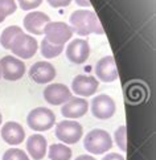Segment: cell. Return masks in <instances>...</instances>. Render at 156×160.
Here are the masks:
<instances>
[{
  "label": "cell",
  "instance_id": "7a4b0ae2",
  "mask_svg": "<svg viewBox=\"0 0 156 160\" xmlns=\"http://www.w3.org/2000/svg\"><path fill=\"white\" fill-rule=\"evenodd\" d=\"M83 147L86 151L93 155H102L108 150H111L113 139L107 131L95 128L86 134L83 139Z\"/></svg>",
  "mask_w": 156,
  "mask_h": 160
},
{
  "label": "cell",
  "instance_id": "7c38bea8",
  "mask_svg": "<svg viewBox=\"0 0 156 160\" xmlns=\"http://www.w3.org/2000/svg\"><path fill=\"white\" fill-rule=\"evenodd\" d=\"M89 111V102L86 98H81V97H72L68 102L62 105L61 107V114L63 118L68 119H78L86 115V112Z\"/></svg>",
  "mask_w": 156,
  "mask_h": 160
},
{
  "label": "cell",
  "instance_id": "6da1fadb",
  "mask_svg": "<svg viewBox=\"0 0 156 160\" xmlns=\"http://www.w3.org/2000/svg\"><path fill=\"white\" fill-rule=\"evenodd\" d=\"M69 22L72 24V29L79 36H89L91 33L103 35V28L99 22V19L93 11L78 9L70 15Z\"/></svg>",
  "mask_w": 156,
  "mask_h": 160
},
{
  "label": "cell",
  "instance_id": "30bf717a",
  "mask_svg": "<svg viewBox=\"0 0 156 160\" xmlns=\"http://www.w3.org/2000/svg\"><path fill=\"white\" fill-rule=\"evenodd\" d=\"M43 95L49 105L60 106L72 98V91L63 83H50L44 89Z\"/></svg>",
  "mask_w": 156,
  "mask_h": 160
},
{
  "label": "cell",
  "instance_id": "3957f363",
  "mask_svg": "<svg viewBox=\"0 0 156 160\" xmlns=\"http://www.w3.org/2000/svg\"><path fill=\"white\" fill-rule=\"evenodd\" d=\"M28 126L38 132L48 131L54 126L56 123V115L54 112L47 107H36L29 111L27 117Z\"/></svg>",
  "mask_w": 156,
  "mask_h": 160
},
{
  "label": "cell",
  "instance_id": "d4e9b609",
  "mask_svg": "<svg viewBox=\"0 0 156 160\" xmlns=\"http://www.w3.org/2000/svg\"><path fill=\"white\" fill-rule=\"evenodd\" d=\"M23 11H32L41 5L43 0H17Z\"/></svg>",
  "mask_w": 156,
  "mask_h": 160
},
{
  "label": "cell",
  "instance_id": "4fadbf2b",
  "mask_svg": "<svg viewBox=\"0 0 156 160\" xmlns=\"http://www.w3.org/2000/svg\"><path fill=\"white\" fill-rule=\"evenodd\" d=\"M99 88V82L97 81L94 76H76L72 81V90L76 95L79 97H91L97 93Z\"/></svg>",
  "mask_w": 156,
  "mask_h": 160
},
{
  "label": "cell",
  "instance_id": "d6986e66",
  "mask_svg": "<svg viewBox=\"0 0 156 160\" xmlns=\"http://www.w3.org/2000/svg\"><path fill=\"white\" fill-rule=\"evenodd\" d=\"M48 156L50 160H70L72 150L66 144L56 143L48 148Z\"/></svg>",
  "mask_w": 156,
  "mask_h": 160
},
{
  "label": "cell",
  "instance_id": "52a82bcc",
  "mask_svg": "<svg viewBox=\"0 0 156 160\" xmlns=\"http://www.w3.org/2000/svg\"><path fill=\"white\" fill-rule=\"evenodd\" d=\"M25 64L13 56H5L0 60V73L7 81H17L25 74Z\"/></svg>",
  "mask_w": 156,
  "mask_h": 160
},
{
  "label": "cell",
  "instance_id": "8992f818",
  "mask_svg": "<svg viewBox=\"0 0 156 160\" xmlns=\"http://www.w3.org/2000/svg\"><path fill=\"white\" fill-rule=\"evenodd\" d=\"M44 33H45L44 38L47 41H49L50 44L62 45L63 47V44L72 38L73 29L70 28V25H68L62 21H54V22L49 21L44 28Z\"/></svg>",
  "mask_w": 156,
  "mask_h": 160
},
{
  "label": "cell",
  "instance_id": "277c9868",
  "mask_svg": "<svg viewBox=\"0 0 156 160\" xmlns=\"http://www.w3.org/2000/svg\"><path fill=\"white\" fill-rule=\"evenodd\" d=\"M83 135V128L77 121L66 119L56 126V136L65 144H76Z\"/></svg>",
  "mask_w": 156,
  "mask_h": 160
},
{
  "label": "cell",
  "instance_id": "4316f807",
  "mask_svg": "<svg viewBox=\"0 0 156 160\" xmlns=\"http://www.w3.org/2000/svg\"><path fill=\"white\" fill-rule=\"evenodd\" d=\"M102 160H124V158L119 153H115V152H111V153H107L106 156H103Z\"/></svg>",
  "mask_w": 156,
  "mask_h": 160
},
{
  "label": "cell",
  "instance_id": "cb8c5ba5",
  "mask_svg": "<svg viewBox=\"0 0 156 160\" xmlns=\"http://www.w3.org/2000/svg\"><path fill=\"white\" fill-rule=\"evenodd\" d=\"M3 160H29V158L20 148H11L4 152Z\"/></svg>",
  "mask_w": 156,
  "mask_h": 160
},
{
  "label": "cell",
  "instance_id": "5bb4252c",
  "mask_svg": "<svg viewBox=\"0 0 156 160\" xmlns=\"http://www.w3.org/2000/svg\"><path fill=\"white\" fill-rule=\"evenodd\" d=\"M95 76L103 82H114L118 79V70L113 56H105L97 62Z\"/></svg>",
  "mask_w": 156,
  "mask_h": 160
},
{
  "label": "cell",
  "instance_id": "f1b7e54d",
  "mask_svg": "<svg viewBox=\"0 0 156 160\" xmlns=\"http://www.w3.org/2000/svg\"><path fill=\"white\" fill-rule=\"evenodd\" d=\"M76 160H95V159L90 155H79L78 158H76Z\"/></svg>",
  "mask_w": 156,
  "mask_h": 160
},
{
  "label": "cell",
  "instance_id": "603a6c76",
  "mask_svg": "<svg viewBox=\"0 0 156 160\" xmlns=\"http://www.w3.org/2000/svg\"><path fill=\"white\" fill-rule=\"evenodd\" d=\"M17 5L15 0H0V16L5 19L7 16H11L16 12Z\"/></svg>",
  "mask_w": 156,
  "mask_h": 160
},
{
  "label": "cell",
  "instance_id": "2e32d148",
  "mask_svg": "<svg viewBox=\"0 0 156 160\" xmlns=\"http://www.w3.org/2000/svg\"><path fill=\"white\" fill-rule=\"evenodd\" d=\"M2 139L11 146H17L25 139V131L17 122H7L2 127Z\"/></svg>",
  "mask_w": 156,
  "mask_h": 160
},
{
  "label": "cell",
  "instance_id": "f546056e",
  "mask_svg": "<svg viewBox=\"0 0 156 160\" xmlns=\"http://www.w3.org/2000/svg\"><path fill=\"white\" fill-rule=\"evenodd\" d=\"M2 122H3V115H2V112H0V126H2Z\"/></svg>",
  "mask_w": 156,
  "mask_h": 160
},
{
  "label": "cell",
  "instance_id": "e0dca14e",
  "mask_svg": "<svg viewBox=\"0 0 156 160\" xmlns=\"http://www.w3.org/2000/svg\"><path fill=\"white\" fill-rule=\"evenodd\" d=\"M27 151L33 160H41L48 152V142L40 134L31 135L27 140Z\"/></svg>",
  "mask_w": 156,
  "mask_h": 160
},
{
  "label": "cell",
  "instance_id": "1f68e13d",
  "mask_svg": "<svg viewBox=\"0 0 156 160\" xmlns=\"http://www.w3.org/2000/svg\"><path fill=\"white\" fill-rule=\"evenodd\" d=\"M0 77H2V73H0Z\"/></svg>",
  "mask_w": 156,
  "mask_h": 160
},
{
  "label": "cell",
  "instance_id": "5b68a950",
  "mask_svg": "<svg viewBox=\"0 0 156 160\" xmlns=\"http://www.w3.org/2000/svg\"><path fill=\"white\" fill-rule=\"evenodd\" d=\"M37 49L38 42L36 38L31 35H27V33H20L13 40L9 50L21 60H29L36 54Z\"/></svg>",
  "mask_w": 156,
  "mask_h": 160
},
{
  "label": "cell",
  "instance_id": "83f0119b",
  "mask_svg": "<svg viewBox=\"0 0 156 160\" xmlns=\"http://www.w3.org/2000/svg\"><path fill=\"white\" fill-rule=\"evenodd\" d=\"M76 3L81 7H91V3L89 0H76Z\"/></svg>",
  "mask_w": 156,
  "mask_h": 160
},
{
  "label": "cell",
  "instance_id": "484cf974",
  "mask_svg": "<svg viewBox=\"0 0 156 160\" xmlns=\"http://www.w3.org/2000/svg\"><path fill=\"white\" fill-rule=\"evenodd\" d=\"M47 2L53 8H63V7H68L72 3V0H47Z\"/></svg>",
  "mask_w": 156,
  "mask_h": 160
},
{
  "label": "cell",
  "instance_id": "ffe728a7",
  "mask_svg": "<svg viewBox=\"0 0 156 160\" xmlns=\"http://www.w3.org/2000/svg\"><path fill=\"white\" fill-rule=\"evenodd\" d=\"M20 33H23V29L17 25H11L7 27L2 32V36H0V44L4 49H11V45H12L13 40L16 38V36H19Z\"/></svg>",
  "mask_w": 156,
  "mask_h": 160
},
{
  "label": "cell",
  "instance_id": "4dcf8cb0",
  "mask_svg": "<svg viewBox=\"0 0 156 160\" xmlns=\"http://www.w3.org/2000/svg\"><path fill=\"white\" fill-rule=\"evenodd\" d=\"M4 20H5V19H4V18H3V16H0V22H3V21H4Z\"/></svg>",
  "mask_w": 156,
  "mask_h": 160
},
{
  "label": "cell",
  "instance_id": "7402d4cb",
  "mask_svg": "<svg viewBox=\"0 0 156 160\" xmlns=\"http://www.w3.org/2000/svg\"><path fill=\"white\" fill-rule=\"evenodd\" d=\"M126 134H127V128L126 126H120L119 128L115 130V134H114V140L117 143V146L119 150L122 151H127V138H126Z\"/></svg>",
  "mask_w": 156,
  "mask_h": 160
},
{
  "label": "cell",
  "instance_id": "9c48e42d",
  "mask_svg": "<svg viewBox=\"0 0 156 160\" xmlns=\"http://www.w3.org/2000/svg\"><path fill=\"white\" fill-rule=\"evenodd\" d=\"M90 56V47L89 42L82 38H76L70 41L66 47V57L68 60L76 65H82L88 61Z\"/></svg>",
  "mask_w": 156,
  "mask_h": 160
},
{
  "label": "cell",
  "instance_id": "8fae6325",
  "mask_svg": "<svg viewBox=\"0 0 156 160\" xmlns=\"http://www.w3.org/2000/svg\"><path fill=\"white\" fill-rule=\"evenodd\" d=\"M56 68L48 61H38L33 64L29 69V77L33 82L44 85L49 83L56 78Z\"/></svg>",
  "mask_w": 156,
  "mask_h": 160
},
{
  "label": "cell",
  "instance_id": "44dd1931",
  "mask_svg": "<svg viewBox=\"0 0 156 160\" xmlns=\"http://www.w3.org/2000/svg\"><path fill=\"white\" fill-rule=\"evenodd\" d=\"M63 50L62 45H54L50 44L47 40H43L41 41V54L45 57V58H54V57L60 56Z\"/></svg>",
  "mask_w": 156,
  "mask_h": 160
},
{
  "label": "cell",
  "instance_id": "ba28073f",
  "mask_svg": "<svg viewBox=\"0 0 156 160\" xmlns=\"http://www.w3.org/2000/svg\"><path fill=\"white\" fill-rule=\"evenodd\" d=\"M91 112L97 119L105 121V119H110L117 110V105H115L114 99L107 94H99L93 98L90 103Z\"/></svg>",
  "mask_w": 156,
  "mask_h": 160
},
{
  "label": "cell",
  "instance_id": "9a60e30c",
  "mask_svg": "<svg viewBox=\"0 0 156 160\" xmlns=\"http://www.w3.org/2000/svg\"><path fill=\"white\" fill-rule=\"evenodd\" d=\"M50 21L49 16L41 11L29 12L24 18V28L28 33L33 35H44V28Z\"/></svg>",
  "mask_w": 156,
  "mask_h": 160
},
{
  "label": "cell",
  "instance_id": "ac0fdd59",
  "mask_svg": "<svg viewBox=\"0 0 156 160\" xmlns=\"http://www.w3.org/2000/svg\"><path fill=\"white\" fill-rule=\"evenodd\" d=\"M147 89L144 85L142 83H131L128 88H127L126 91V95H127V99L132 103H139V102H143L144 99L147 98Z\"/></svg>",
  "mask_w": 156,
  "mask_h": 160
}]
</instances>
